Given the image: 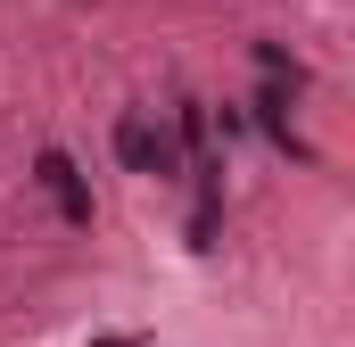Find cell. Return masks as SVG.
<instances>
[{"instance_id": "1", "label": "cell", "mask_w": 355, "mask_h": 347, "mask_svg": "<svg viewBox=\"0 0 355 347\" xmlns=\"http://www.w3.org/2000/svg\"><path fill=\"white\" fill-rule=\"evenodd\" d=\"M116 158L132 174H157V182H166V174H182V141L166 124H149V116H124V124H116Z\"/></svg>"}, {"instance_id": "2", "label": "cell", "mask_w": 355, "mask_h": 347, "mask_svg": "<svg viewBox=\"0 0 355 347\" xmlns=\"http://www.w3.org/2000/svg\"><path fill=\"white\" fill-rule=\"evenodd\" d=\"M33 182L58 198V215H67V223H91V182L75 174V158H67V149H42V158H33Z\"/></svg>"}, {"instance_id": "3", "label": "cell", "mask_w": 355, "mask_h": 347, "mask_svg": "<svg viewBox=\"0 0 355 347\" xmlns=\"http://www.w3.org/2000/svg\"><path fill=\"white\" fill-rule=\"evenodd\" d=\"M289 99H297V91L265 75V91H257V124H265V133L281 141V149H289V158H306V141H297V124H289Z\"/></svg>"}, {"instance_id": "4", "label": "cell", "mask_w": 355, "mask_h": 347, "mask_svg": "<svg viewBox=\"0 0 355 347\" xmlns=\"http://www.w3.org/2000/svg\"><path fill=\"white\" fill-rule=\"evenodd\" d=\"M257 67H265L272 83H289V91H306V67H297V58H289V50H281V42H257Z\"/></svg>"}]
</instances>
